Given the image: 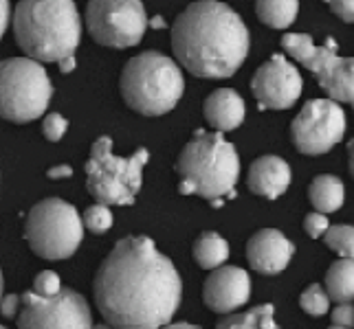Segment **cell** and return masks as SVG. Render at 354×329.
I'll use <instances>...</instances> for the list:
<instances>
[{
  "label": "cell",
  "mask_w": 354,
  "mask_h": 329,
  "mask_svg": "<svg viewBox=\"0 0 354 329\" xmlns=\"http://www.w3.org/2000/svg\"><path fill=\"white\" fill-rule=\"evenodd\" d=\"M9 20H14V18H11L9 0H0V33H3V35H5V31L9 27Z\"/></svg>",
  "instance_id": "obj_32"
},
{
  "label": "cell",
  "mask_w": 354,
  "mask_h": 329,
  "mask_svg": "<svg viewBox=\"0 0 354 329\" xmlns=\"http://www.w3.org/2000/svg\"><path fill=\"white\" fill-rule=\"evenodd\" d=\"M59 64V70L62 72H71V70H75L77 62H75V55H71V57H64L62 62H57Z\"/></svg>",
  "instance_id": "obj_34"
},
{
  "label": "cell",
  "mask_w": 354,
  "mask_h": 329,
  "mask_svg": "<svg viewBox=\"0 0 354 329\" xmlns=\"http://www.w3.org/2000/svg\"><path fill=\"white\" fill-rule=\"evenodd\" d=\"M229 257V243L218 235L207 230L196 241H194V259L205 270H216Z\"/></svg>",
  "instance_id": "obj_20"
},
{
  "label": "cell",
  "mask_w": 354,
  "mask_h": 329,
  "mask_svg": "<svg viewBox=\"0 0 354 329\" xmlns=\"http://www.w3.org/2000/svg\"><path fill=\"white\" fill-rule=\"evenodd\" d=\"M290 185V167L279 156H262L249 169V189L255 196L277 200Z\"/></svg>",
  "instance_id": "obj_16"
},
{
  "label": "cell",
  "mask_w": 354,
  "mask_h": 329,
  "mask_svg": "<svg viewBox=\"0 0 354 329\" xmlns=\"http://www.w3.org/2000/svg\"><path fill=\"white\" fill-rule=\"evenodd\" d=\"M352 108H354V106H352Z\"/></svg>",
  "instance_id": "obj_39"
},
{
  "label": "cell",
  "mask_w": 354,
  "mask_h": 329,
  "mask_svg": "<svg viewBox=\"0 0 354 329\" xmlns=\"http://www.w3.org/2000/svg\"><path fill=\"white\" fill-rule=\"evenodd\" d=\"M346 134V114L335 99H313L290 123V139L297 152L319 156L330 152Z\"/></svg>",
  "instance_id": "obj_12"
},
{
  "label": "cell",
  "mask_w": 354,
  "mask_h": 329,
  "mask_svg": "<svg viewBox=\"0 0 354 329\" xmlns=\"http://www.w3.org/2000/svg\"><path fill=\"white\" fill-rule=\"evenodd\" d=\"M203 112H205L207 123L214 130L231 132L244 121V101L236 90L221 88V90H214L205 99Z\"/></svg>",
  "instance_id": "obj_17"
},
{
  "label": "cell",
  "mask_w": 354,
  "mask_h": 329,
  "mask_svg": "<svg viewBox=\"0 0 354 329\" xmlns=\"http://www.w3.org/2000/svg\"><path fill=\"white\" fill-rule=\"evenodd\" d=\"M333 323L341 327H354V306L352 303H337L333 310Z\"/></svg>",
  "instance_id": "obj_29"
},
{
  "label": "cell",
  "mask_w": 354,
  "mask_h": 329,
  "mask_svg": "<svg viewBox=\"0 0 354 329\" xmlns=\"http://www.w3.org/2000/svg\"><path fill=\"white\" fill-rule=\"evenodd\" d=\"M148 24L141 0H88L86 27L102 46L128 48L139 44Z\"/></svg>",
  "instance_id": "obj_10"
},
{
  "label": "cell",
  "mask_w": 354,
  "mask_h": 329,
  "mask_svg": "<svg viewBox=\"0 0 354 329\" xmlns=\"http://www.w3.org/2000/svg\"><path fill=\"white\" fill-rule=\"evenodd\" d=\"M282 44L290 57L306 66L330 94V99L354 106V57H339L337 42L328 38L326 44H315L310 35L286 33Z\"/></svg>",
  "instance_id": "obj_9"
},
{
  "label": "cell",
  "mask_w": 354,
  "mask_h": 329,
  "mask_svg": "<svg viewBox=\"0 0 354 329\" xmlns=\"http://www.w3.org/2000/svg\"><path fill=\"white\" fill-rule=\"evenodd\" d=\"M0 77V108L11 123L38 119L51 101L53 86L38 59L9 57L3 62Z\"/></svg>",
  "instance_id": "obj_8"
},
{
  "label": "cell",
  "mask_w": 354,
  "mask_h": 329,
  "mask_svg": "<svg viewBox=\"0 0 354 329\" xmlns=\"http://www.w3.org/2000/svg\"><path fill=\"white\" fill-rule=\"evenodd\" d=\"M119 86L124 101L134 112L161 117L180 101L185 79L174 59L156 51H145L124 66Z\"/></svg>",
  "instance_id": "obj_5"
},
{
  "label": "cell",
  "mask_w": 354,
  "mask_h": 329,
  "mask_svg": "<svg viewBox=\"0 0 354 329\" xmlns=\"http://www.w3.org/2000/svg\"><path fill=\"white\" fill-rule=\"evenodd\" d=\"M163 24H165V20H163L161 16H154V18L150 20V27H152V29H161Z\"/></svg>",
  "instance_id": "obj_37"
},
{
  "label": "cell",
  "mask_w": 354,
  "mask_h": 329,
  "mask_svg": "<svg viewBox=\"0 0 354 329\" xmlns=\"http://www.w3.org/2000/svg\"><path fill=\"white\" fill-rule=\"evenodd\" d=\"M150 161L148 150L134 152L130 158L113 154V141L100 137L91 148L86 163V189L91 196L108 206L132 204L141 189L143 167Z\"/></svg>",
  "instance_id": "obj_6"
},
{
  "label": "cell",
  "mask_w": 354,
  "mask_h": 329,
  "mask_svg": "<svg viewBox=\"0 0 354 329\" xmlns=\"http://www.w3.org/2000/svg\"><path fill=\"white\" fill-rule=\"evenodd\" d=\"M292 255H295V243L275 228L258 230L247 243V259L260 275H279L286 270Z\"/></svg>",
  "instance_id": "obj_15"
},
{
  "label": "cell",
  "mask_w": 354,
  "mask_h": 329,
  "mask_svg": "<svg viewBox=\"0 0 354 329\" xmlns=\"http://www.w3.org/2000/svg\"><path fill=\"white\" fill-rule=\"evenodd\" d=\"M333 14L346 22H354V0H326Z\"/></svg>",
  "instance_id": "obj_30"
},
{
  "label": "cell",
  "mask_w": 354,
  "mask_h": 329,
  "mask_svg": "<svg viewBox=\"0 0 354 329\" xmlns=\"http://www.w3.org/2000/svg\"><path fill=\"white\" fill-rule=\"evenodd\" d=\"M66 130H68V121L57 112L46 114L42 121V132H44L46 141H51V143H57L59 139H62L66 134Z\"/></svg>",
  "instance_id": "obj_27"
},
{
  "label": "cell",
  "mask_w": 354,
  "mask_h": 329,
  "mask_svg": "<svg viewBox=\"0 0 354 329\" xmlns=\"http://www.w3.org/2000/svg\"><path fill=\"white\" fill-rule=\"evenodd\" d=\"M330 295H328V290H324L319 283H313L304 290V295L299 299V306L301 310L310 314V316H324L328 310H330Z\"/></svg>",
  "instance_id": "obj_24"
},
{
  "label": "cell",
  "mask_w": 354,
  "mask_h": 329,
  "mask_svg": "<svg viewBox=\"0 0 354 329\" xmlns=\"http://www.w3.org/2000/svg\"><path fill=\"white\" fill-rule=\"evenodd\" d=\"M183 299L174 263L148 237L115 243L95 275V303L115 329H161L169 325Z\"/></svg>",
  "instance_id": "obj_1"
},
{
  "label": "cell",
  "mask_w": 354,
  "mask_h": 329,
  "mask_svg": "<svg viewBox=\"0 0 354 329\" xmlns=\"http://www.w3.org/2000/svg\"><path fill=\"white\" fill-rule=\"evenodd\" d=\"M328 248H333L339 257L354 259V226L348 224H339L330 226L324 235Z\"/></svg>",
  "instance_id": "obj_23"
},
{
  "label": "cell",
  "mask_w": 354,
  "mask_h": 329,
  "mask_svg": "<svg viewBox=\"0 0 354 329\" xmlns=\"http://www.w3.org/2000/svg\"><path fill=\"white\" fill-rule=\"evenodd\" d=\"M326 290L335 303L354 301V259H337L326 275Z\"/></svg>",
  "instance_id": "obj_19"
},
{
  "label": "cell",
  "mask_w": 354,
  "mask_h": 329,
  "mask_svg": "<svg viewBox=\"0 0 354 329\" xmlns=\"http://www.w3.org/2000/svg\"><path fill=\"white\" fill-rule=\"evenodd\" d=\"M176 174L183 196H201L212 206H223L225 198H236L240 158L221 132L198 130L180 152Z\"/></svg>",
  "instance_id": "obj_4"
},
{
  "label": "cell",
  "mask_w": 354,
  "mask_h": 329,
  "mask_svg": "<svg viewBox=\"0 0 354 329\" xmlns=\"http://www.w3.org/2000/svg\"><path fill=\"white\" fill-rule=\"evenodd\" d=\"M330 228L328 226V217H326V213H308L306 215V219H304V230L313 237V239H319V237H324L326 235V230Z\"/></svg>",
  "instance_id": "obj_28"
},
{
  "label": "cell",
  "mask_w": 354,
  "mask_h": 329,
  "mask_svg": "<svg viewBox=\"0 0 354 329\" xmlns=\"http://www.w3.org/2000/svg\"><path fill=\"white\" fill-rule=\"evenodd\" d=\"M308 198L319 213H335L344 206V200H346L344 182H341L337 176H330V174L317 176L310 182Z\"/></svg>",
  "instance_id": "obj_18"
},
{
  "label": "cell",
  "mask_w": 354,
  "mask_h": 329,
  "mask_svg": "<svg viewBox=\"0 0 354 329\" xmlns=\"http://www.w3.org/2000/svg\"><path fill=\"white\" fill-rule=\"evenodd\" d=\"M258 18L271 29H286L297 18L299 0H255Z\"/></svg>",
  "instance_id": "obj_21"
},
{
  "label": "cell",
  "mask_w": 354,
  "mask_h": 329,
  "mask_svg": "<svg viewBox=\"0 0 354 329\" xmlns=\"http://www.w3.org/2000/svg\"><path fill=\"white\" fill-rule=\"evenodd\" d=\"M46 176L51 180H59V178H71L73 176V169L68 165H57V167H51L46 172Z\"/></svg>",
  "instance_id": "obj_33"
},
{
  "label": "cell",
  "mask_w": 354,
  "mask_h": 329,
  "mask_svg": "<svg viewBox=\"0 0 354 329\" xmlns=\"http://www.w3.org/2000/svg\"><path fill=\"white\" fill-rule=\"evenodd\" d=\"M24 237L31 250L42 259H68L84 237V217L73 204L59 198H46L29 211Z\"/></svg>",
  "instance_id": "obj_7"
},
{
  "label": "cell",
  "mask_w": 354,
  "mask_h": 329,
  "mask_svg": "<svg viewBox=\"0 0 354 329\" xmlns=\"http://www.w3.org/2000/svg\"><path fill=\"white\" fill-rule=\"evenodd\" d=\"M251 297V277L238 266H223L207 277L203 288V301L212 312L231 314L247 306Z\"/></svg>",
  "instance_id": "obj_14"
},
{
  "label": "cell",
  "mask_w": 354,
  "mask_h": 329,
  "mask_svg": "<svg viewBox=\"0 0 354 329\" xmlns=\"http://www.w3.org/2000/svg\"><path fill=\"white\" fill-rule=\"evenodd\" d=\"M93 316L86 299L75 290H62L55 297L24 292L18 329H93Z\"/></svg>",
  "instance_id": "obj_11"
},
{
  "label": "cell",
  "mask_w": 354,
  "mask_h": 329,
  "mask_svg": "<svg viewBox=\"0 0 354 329\" xmlns=\"http://www.w3.org/2000/svg\"><path fill=\"white\" fill-rule=\"evenodd\" d=\"M247 24L218 0L192 3L174 20L172 48L178 62L203 79H227L249 53Z\"/></svg>",
  "instance_id": "obj_2"
},
{
  "label": "cell",
  "mask_w": 354,
  "mask_h": 329,
  "mask_svg": "<svg viewBox=\"0 0 354 329\" xmlns=\"http://www.w3.org/2000/svg\"><path fill=\"white\" fill-rule=\"evenodd\" d=\"M328 329H350V327H341V325H333V327H328Z\"/></svg>",
  "instance_id": "obj_38"
},
{
  "label": "cell",
  "mask_w": 354,
  "mask_h": 329,
  "mask_svg": "<svg viewBox=\"0 0 354 329\" xmlns=\"http://www.w3.org/2000/svg\"><path fill=\"white\" fill-rule=\"evenodd\" d=\"M348 161H350V172L354 176V141H350L348 145Z\"/></svg>",
  "instance_id": "obj_36"
},
{
  "label": "cell",
  "mask_w": 354,
  "mask_h": 329,
  "mask_svg": "<svg viewBox=\"0 0 354 329\" xmlns=\"http://www.w3.org/2000/svg\"><path fill=\"white\" fill-rule=\"evenodd\" d=\"M20 303H22V299L18 295L3 297V314L5 316H14L16 312H20Z\"/></svg>",
  "instance_id": "obj_31"
},
{
  "label": "cell",
  "mask_w": 354,
  "mask_h": 329,
  "mask_svg": "<svg viewBox=\"0 0 354 329\" xmlns=\"http://www.w3.org/2000/svg\"><path fill=\"white\" fill-rule=\"evenodd\" d=\"M216 329H282L275 323V308L271 303H264L249 312L227 316L221 323L216 325Z\"/></svg>",
  "instance_id": "obj_22"
},
{
  "label": "cell",
  "mask_w": 354,
  "mask_h": 329,
  "mask_svg": "<svg viewBox=\"0 0 354 329\" xmlns=\"http://www.w3.org/2000/svg\"><path fill=\"white\" fill-rule=\"evenodd\" d=\"M11 24L18 46L38 62H62L80 46L82 22L73 0H20Z\"/></svg>",
  "instance_id": "obj_3"
},
{
  "label": "cell",
  "mask_w": 354,
  "mask_h": 329,
  "mask_svg": "<svg viewBox=\"0 0 354 329\" xmlns=\"http://www.w3.org/2000/svg\"><path fill=\"white\" fill-rule=\"evenodd\" d=\"M161 329H201L198 325H189V323H169Z\"/></svg>",
  "instance_id": "obj_35"
},
{
  "label": "cell",
  "mask_w": 354,
  "mask_h": 329,
  "mask_svg": "<svg viewBox=\"0 0 354 329\" xmlns=\"http://www.w3.org/2000/svg\"><path fill=\"white\" fill-rule=\"evenodd\" d=\"M3 329H5V327H3Z\"/></svg>",
  "instance_id": "obj_40"
},
{
  "label": "cell",
  "mask_w": 354,
  "mask_h": 329,
  "mask_svg": "<svg viewBox=\"0 0 354 329\" xmlns=\"http://www.w3.org/2000/svg\"><path fill=\"white\" fill-rule=\"evenodd\" d=\"M301 75L284 55H273L262 64L251 81L253 97L262 110H286L299 99Z\"/></svg>",
  "instance_id": "obj_13"
},
{
  "label": "cell",
  "mask_w": 354,
  "mask_h": 329,
  "mask_svg": "<svg viewBox=\"0 0 354 329\" xmlns=\"http://www.w3.org/2000/svg\"><path fill=\"white\" fill-rule=\"evenodd\" d=\"M84 226H86L88 230H93V233H97V235L111 230L113 213H111V209H108V204L97 202V204L88 206L86 213H84Z\"/></svg>",
  "instance_id": "obj_25"
},
{
  "label": "cell",
  "mask_w": 354,
  "mask_h": 329,
  "mask_svg": "<svg viewBox=\"0 0 354 329\" xmlns=\"http://www.w3.org/2000/svg\"><path fill=\"white\" fill-rule=\"evenodd\" d=\"M62 290H64L62 281H59V277L51 270H44L33 279V292L40 297H55Z\"/></svg>",
  "instance_id": "obj_26"
}]
</instances>
